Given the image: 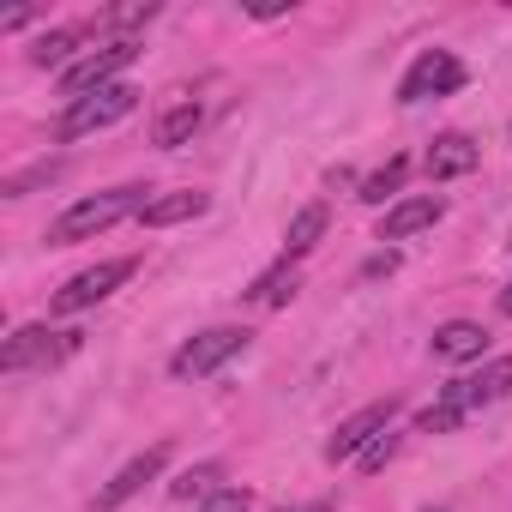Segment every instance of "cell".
I'll return each instance as SVG.
<instances>
[{
    "instance_id": "6da1fadb",
    "label": "cell",
    "mask_w": 512,
    "mask_h": 512,
    "mask_svg": "<svg viewBox=\"0 0 512 512\" xmlns=\"http://www.w3.org/2000/svg\"><path fill=\"white\" fill-rule=\"evenodd\" d=\"M512 392V356H494V362H482L476 374H458L452 386H440V398L416 416V434H452L470 410H488V404H500Z\"/></svg>"
},
{
    "instance_id": "7a4b0ae2",
    "label": "cell",
    "mask_w": 512,
    "mask_h": 512,
    "mask_svg": "<svg viewBox=\"0 0 512 512\" xmlns=\"http://www.w3.org/2000/svg\"><path fill=\"white\" fill-rule=\"evenodd\" d=\"M151 187H109V193H97V199H79L73 211H61L55 223H49V247H73V241H91V235H103V229H115L121 217H139L151 199H145Z\"/></svg>"
},
{
    "instance_id": "3957f363",
    "label": "cell",
    "mask_w": 512,
    "mask_h": 512,
    "mask_svg": "<svg viewBox=\"0 0 512 512\" xmlns=\"http://www.w3.org/2000/svg\"><path fill=\"white\" fill-rule=\"evenodd\" d=\"M247 344H253L247 326H211V332L187 338V344L169 356V374H175V380H205V374H217L223 362H235Z\"/></svg>"
},
{
    "instance_id": "277c9868",
    "label": "cell",
    "mask_w": 512,
    "mask_h": 512,
    "mask_svg": "<svg viewBox=\"0 0 512 512\" xmlns=\"http://www.w3.org/2000/svg\"><path fill=\"white\" fill-rule=\"evenodd\" d=\"M139 61V43L133 37H115V43H103L97 55H79L67 73H61V91H67V103H79V97H91V91H103V85H121V73Z\"/></svg>"
},
{
    "instance_id": "5b68a950",
    "label": "cell",
    "mask_w": 512,
    "mask_h": 512,
    "mask_svg": "<svg viewBox=\"0 0 512 512\" xmlns=\"http://www.w3.org/2000/svg\"><path fill=\"white\" fill-rule=\"evenodd\" d=\"M133 109H139V91H133V85H103V91L67 103V115H61V139H91V133L127 121Z\"/></svg>"
},
{
    "instance_id": "8992f818",
    "label": "cell",
    "mask_w": 512,
    "mask_h": 512,
    "mask_svg": "<svg viewBox=\"0 0 512 512\" xmlns=\"http://www.w3.org/2000/svg\"><path fill=\"white\" fill-rule=\"evenodd\" d=\"M139 272V260H133V253H127V260H103V266H85L79 278H67L61 290H55V314H85V308H97V302H109L127 278Z\"/></svg>"
},
{
    "instance_id": "52a82bcc",
    "label": "cell",
    "mask_w": 512,
    "mask_h": 512,
    "mask_svg": "<svg viewBox=\"0 0 512 512\" xmlns=\"http://www.w3.org/2000/svg\"><path fill=\"white\" fill-rule=\"evenodd\" d=\"M79 350V332H49V326H19L7 344H0V368L25 374V368H55Z\"/></svg>"
},
{
    "instance_id": "ba28073f",
    "label": "cell",
    "mask_w": 512,
    "mask_h": 512,
    "mask_svg": "<svg viewBox=\"0 0 512 512\" xmlns=\"http://www.w3.org/2000/svg\"><path fill=\"white\" fill-rule=\"evenodd\" d=\"M464 85V61L452 49H422L410 61V73L398 79V103H428V97H452Z\"/></svg>"
},
{
    "instance_id": "9c48e42d",
    "label": "cell",
    "mask_w": 512,
    "mask_h": 512,
    "mask_svg": "<svg viewBox=\"0 0 512 512\" xmlns=\"http://www.w3.org/2000/svg\"><path fill=\"white\" fill-rule=\"evenodd\" d=\"M392 416H398V398H380V404H368V410H356V416H344L338 428H332V440H326V464H344V458H362L386 428H392Z\"/></svg>"
},
{
    "instance_id": "30bf717a",
    "label": "cell",
    "mask_w": 512,
    "mask_h": 512,
    "mask_svg": "<svg viewBox=\"0 0 512 512\" xmlns=\"http://www.w3.org/2000/svg\"><path fill=\"white\" fill-rule=\"evenodd\" d=\"M163 464H169V446L157 440V446H145L139 458H127L103 488H97V512H115V506H127L133 494H145V482H157L163 476Z\"/></svg>"
},
{
    "instance_id": "8fae6325",
    "label": "cell",
    "mask_w": 512,
    "mask_h": 512,
    "mask_svg": "<svg viewBox=\"0 0 512 512\" xmlns=\"http://www.w3.org/2000/svg\"><path fill=\"white\" fill-rule=\"evenodd\" d=\"M446 217V199H434V193H416V199H398L386 217H380V235L374 241H410V235H422V229H434Z\"/></svg>"
},
{
    "instance_id": "7c38bea8",
    "label": "cell",
    "mask_w": 512,
    "mask_h": 512,
    "mask_svg": "<svg viewBox=\"0 0 512 512\" xmlns=\"http://www.w3.org/2000/svg\"><path fill=\"white\" fill-rule=\"evenodd\" d=\"M482 163V151L464 139V133H440L428 151H422V169H428V181H452V175H470Z\"/></svg>"
},
{
    "instance_id": "4fadbf2b",
    "label": "cell",
    "mask_w": 512,
    "mask_h": 512,
    "mask_svg": "<svg viewBox=\"0 0 512 512\" xmlns=\"http://www.w3.org/2000/svg\"><path fill=\"white\" fill-rule=\"evenodd\" d=\"M205 211H211V193L181 187V193H157V199L139 211V223H145V229H169V223H193V217H205Z\"/></svg>"
},
{
    "instance_id": "5bb4252c",
    "label": "cell",
    "mask_w": 512,
    "mask_h": 512,
    "mask_svg": "<svg viewBox=\"0 0 512 512\" xmlns=\"http://www.w3.org/2000/svg\"><path fill=\"white\" fill-rule=\"evenodd\" d=\"M440 362H476L482 350H488V332L476 326V320H446L440 332H434V344H428Z\"/></svg>"
},
{
    "instance_id": "9a60e30c",
    "label": "cell",
    "mask_w": 512,
    "mask_h": 512,
    "mask_svg": "<svg viewBox=\"0 0 512 512\" xmlns=\"http://www.w3.org/2000/svg\"><path fill=\"white\" fill-rule=\"evenodd\" d=\"M199 121H205V109H199L193 97H187V103H169V109L157 115V133H151V139H157L163 151H181V145L199 133Z\"/></svg>"
},
{
    "instance_id": "2e32d148",
    "label": "cell",
    "mask_w": 512,
    "mask_h": 512,
    "mask_svg": "<svg viewBox=\"0 0 512 512\" xmlns=\"http://www.w3.org/2000/svg\"><path fill=\"white\" fill-rule=\"evenodd\" d=\"M320 235H326V205H302V211L290 217V229H284V260H302V253H314Z\"/></svg>"
},
{
    "instance_id": "e0dca14e",
    "label": "cell",
    "mask_w": 512,
    "mask_h": 512,
    "mask_svg": "<svg viewBox=\"0 0 512 512\" xmlns=\"http://www.w3.org/2000/svg\"><path fill=\"white\" fill-rule=\"evenodd\" d=\"M296 290H302V278H296V260H278V266H272L260 284L247 290V302H260V308H284Z\"/></svg>"
},
{
    "instance_id": "ac0fdd59",
    "label": "cell",
    "mask_w": 512,
    "mask_h": 512,
    "mask_svg": "<svg viewBox=\"0 0 512 512\" xmlns=\"http://www.w3.org/2000/svg\"><path fill=\"white\" fill-rule=\"evenodd\" d=\"M73 55H79V31H43L37 43H31V67H73Z\"/></svg>"
},
{
    "instance_id": "d6986e66",
    "label": "cell",
    "mask_w": 512,
    "mask_h": 512,
    "mask_svg": "<svg viewBox=\"0 0 512 512\" xmlns=\"http://www.w3.org/2000/svg\"><path fill=\"white\" fill-rule=\"evenodd\" d=\"M404 175H410V157H386V169H374V175L362 181V193H356V199H368V205H386V199L404 187Z\"/></svg>"
},
{
    "instance_id": "ffe728a7",
    "label": "cell",
    "mask_w": 512,
    "mask_h": 512,
    "mask_svg": "<svg viewBox=\"0 0 512 512\" xmlns=\"http://www.w3.org/2000/svg\"><path fill=\"white\" fill-rule=\"evenodd\" d=\"M217 476H223L217 464H193V470H181V476L169 482V494H175V500H205V494H217Z\"/></svg>"
},
{
    "instance_id": "44dd1931",
    "label": "cell",
    "mask_w": 512,
    "mask_h": 512,
    "mask_svg": "<svg viewBox=\"0 0 512 512\" xmlns=\"http://www.w3.org/2000/svg\"><path fill=\"white\" fill-rule=\"evenodd\" d=\"M193 512H253V494H247V488H217V494H205Z\"/></svg>"
},
{
    "instance_id": "7402d4cb",
    "label": "cell",
    "mask_w": 512,
    "mask_h": 512,
    "mask_svg": "<svg viewBox=\"0 0 512 512\" xmlns=\"http://www.w3.org/2000/svg\"><path fill=\"white\" fill-rule=\"evenodd\" d=\"M55 175H61V163H37V169H25V175H13L7 187H0V193H7V199H25V193H31L37 181H55Z\"/></svg>"
},
{
    "instance_id": "603a6c76",
    "label": "cell",
    "mask_w": 512,
    "mask_h": 512,
    "mask_svg": "<svg viewBox=\"0 0 512 512\" xmlns=\"http://www.w3.org/2000/svg\"><path fill=\"white\" fill-rule=\"evenodd\" d=\"M392 452H398V434H392V428H386V434H380V440H374V446H368V452H362V458H356V464H362V470H380V464H386V458H392Z\"/></svg>"
},
{
    "instance_id": "cb8c5ba5",
    "label": "cell",
    "mask_w": 512,
    "mask_h": 512,
    "mask_svg": "<svg viewBox=\"0 0 512 512\" xmlns=\"http://www.w3.org/2000/svg\"><path fill=\"white\" fill-rule=\"evenodd\" d=\"M145 19H157V7H151V0H145V7H121V13H103V25H145Z\"/></svg>"
},
{
    "instance_id": "d4e9b609",
    "label": "cell",
    "mask_w": 512,
    "mask_h": 512,
    "mask_svg": "<svg viewBox=\"0 0 512 512\" xmlns=\"http://www.w3.org/2000/svg\"><path fill=\"white\" fill-rule=\"evenodd\" d=\"M392 272H398V253H392V247H386V253H374V260L362 266V278H392Z\"/></svg>"
},
{
    "instance_id": "484cf974",
    "label": "cell",
    "mask_w": 512,
    "mask_h": 512,
    "mask_svg": "<svg viewBox=\"0 0 512 512\" xmlns=\"http://www.w3.org/2000/svg\"><path fill=\"white\" fill-rule=\"evenodd\" d=\"M500 314H506V320H512V284H506V290H500Z\"/></svg>"
},
{
    "instance_id": "4316f807",
    "label": "cell",
    "mask_w": 512,
    "mask_h": 512,
    "mask_svg": "<svg viewBox=\"0 0 512 512\" xmlns=\"http://www.w3.org/2000/svg\"><path fill=\"white\" fill-rule=\"evenodd\" d=\"M308 512H326V506H308Z\"/></svg>"
},
{
    "instance_id": "83f0119b",
    "label": "cell",
    "mask_w": 512,
    "mask_h": 512,
    "mask_svg": "<svg viewBox=\"0 0 512 512\" xmlns=\"http://www.w3.org/2000/svg\"><path fill=\"white\" fill-rule=\"evenodd\" d=\"M428 512H446V506H428Z\"/></svg>"
}]
</instances>
